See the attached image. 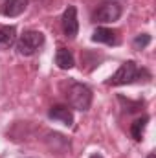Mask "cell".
Masks as SVG:
<instances>
[{
    "label": "cell",
    "mask_w": 156,
    "mask_h": 158,
    "mask_svg": "<svg viewBox=\"0 0 156 158\" xmlns=\"http://www.w3.org/2000/svg\"><path fill=\"white\" fill-rule=\"evenodd\" d=\"M68 101H70L72 109L88 110L92 105V90L83 83H74L68 88Z\"/></svg>",
    "instance_id": "1"
},
{
    "label": "cell",
    "mask_w": 156,
    "mask_h": 158,
    "mask_svg": "<svg viewBox=\"0 0 156 158\" xmlns=\"http://www.w3.org/2000/svg\"><path fill=\"white\" fill-rule=\"evenodd\" d=\"M44 44V35L40 31H35V30H30V31H24L20 35V39L17 40V50L20 55H33L37 53Z\"/></svg>",
    "instance_id": "2"
},
{
    "label": "cell",
    "mask_w": 156,
    "mask_h": 158,
    "mask_svg": "<svg viewBox=\"0 0 156 158\" xmlns=\"http://www.w3.org/2000/svg\"><path fill=\"white\" fill-rule=\"evenodd\" d=\"M142 76V70L138 68V64L134 63V61H127V63H123L119 68H117V72L110 77V85H129V83H132V81H136V79Z\"/></svg>",
    "instance_id": "3"
},
{
    "label": "cell",
    "mask_w": 156,
    "mask_h": 158,
    "mask_svg": "<svg viewBox=\"0 0 156 158\" xmlns=\"http://www.w3.org/2000/svg\"><path fill=\"white\" fill-rule=\"evenodd\" d=\"M119 17H121V6L117 2H103L94 13L96 22H114Z\"/></svg>",
    "instance_id": "4"
},
{
    "label": "cell",
    "mask_w": 156,
    "mask_h": 158,
    "mask_svg": "<svg viewBox=\"0 0 156 158\" xmlns=\"http://www.w3.org/2000/svg\"><path fill=\"white\" fill-rule=\"evenodd\" d=\"M63 31L66 37H76L79 31L77 22V9L74 6H68L63 13Z\"/></svg>",
    "instance_id": "5"
},
{
    "label": "cell",
    "mask_w": 156,
    "mask_h": 158,
    "mask_svg": "<svg viewBox=\"0 0 156 158\" xmlns=\"http://www.w3.org/2000/svg\"><path fill=\"white\" fill-rule=\"evenodd\" d=\"M26 7H28V0H4L0 11H2L4 17L13 19V17L22 15V13L26 11Z\"/></svg>",
    "instance_id": "6"
},
{
    "label": "cell",
    "mask_w": 156,
    "mask_h": 158,
    "mask_svg": "<svg viewBox=\"0 0 156 158\" xmlns=\"http://www.w3.org/2000/svg\"><path fill=\"white\" fill-rule=\"evenodd\" d=\"M48 116L51 119H55V121H59V123H63V125H66V127H72V123H74V114H72V110H70L68 107H64V105H55V107H51Z\"/></svg>",
    "instance_id": "7"
},
{
    "label": "cell",
    "mask_w": 156,
    "mask_h": 158,
    "mask_svg": "<svg viewBox=\"0 0 156 158\" xmlns=\"http://www.w3.org/2000/svg\"><path fill=\"white\" fill-rule=\"evenodd\" d=\"M17 42L15 26H0V50H7Z\"/></svg>",
    "instance_id": "8"
},
{
    "label": "cell",
    "mask_w": 156,
    "mask_h": 158,
    "mask_svg": "<svg viewBox=\"0 0 156 158\" xmlns=\"http://www.w3.org/2000/svg\"><path fill=\"white\" fill-rule=\"evenodd\" d=\"M55 64H57L61 70H70V68H74L76 61H74L72 52L66 50V48H59L57 53H55Z\"/></svg>",
    "instance_id": "9"
},
{
    "label": "cell",
    "mask_w": 156,
    "mask_h": 158,
    "mask_svg": "<svg viewBox=\"0 0 156 158\" xmlns=\"http://www.w3.org/2000/svg\"><path fill=\"white\" fill-rule=\"evenodd\" d=\"M92 40L94 42H103V44H117L116 33L109 28H97L92 33Z\"/></svg>",
    "instance_id": "10"
},
{
    "label": "cell",
    "mask_w": 156,
    "mask_h": 158,
    "mask_svg": "<svg viewBox=\"0 0 156 158\" xmlns=\"http://www.w3.org/2000/svg\"><path fill=\"white\" fill-rule=\"evenodd\" d=\"M147 121H149V118H147V116H143V118L136 119V121L130 125V134H132V138H134L136 142H140V140L143 138V132H145Z\"/></svg>",
    "instance_id": "11"
},
{
    "label": "cell",
    "mask_w": 156,
    "mask_h": 158,
    "mask_svg": "<svg viewBox=\"0 0 156 158\" xmlns=\"http://www.w3.org/2000/svg\"><path fill=\"white\" fill-rule=\"evenodd\" d=\"M151 42V37L147 35V33H143V35H138L136 39H134V48L136 50H143L147 44Z\"/></svg>",
    "instance_id": "12"
},
{
    "label": "cell",
    "mask_w": 156,
    "mask_h": 158,
    "mask_svg": "<svg viewBox=\"0 0 156 158\" xmlns=\"http://www.w3.org/2000/svg\"><path fill=\"white\" fill-rule=\"evenodd\" d=\"M147 158H156V155H154V153H149V155H147Z\"/></svg>",
    "instance_id": "13"
},
{
    "label": "cell",
    "mask_w": 156,
    "mask_h": 158,
    "mask_svg": "<svg viewBox=\"0 0 156 158\" xmlns=\"http://www.w3.org/2000/svg\"><path fill=\"white\" fill-rule=\"evenodd\" d=\"M90 158H103V156H101V155H92Z\"/></svg>",
    "instance_id": "14"
}]
</instances>
